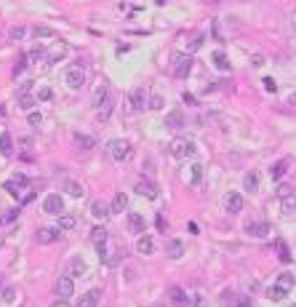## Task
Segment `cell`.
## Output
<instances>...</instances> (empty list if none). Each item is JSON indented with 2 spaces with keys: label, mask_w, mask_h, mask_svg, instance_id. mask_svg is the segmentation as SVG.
Here are the masks:
<instances>
[{
  "label": "cell",
  "mask_w": 296,
  "mask_h": 307,
  "mask_svg": "<svg viewBox=\"0 0 296 307\" xmlns=\"http://www.w3.org/2000/svg\"><path fill=\"white\" fill-rule=\"evenodd\" d=\"M56 297L59 299H72L75 297V283H72L70 275H62L56 280Z\"/></svg>",
  "instance_id": "ba28073f"
},
{
  "label": "cell",
  "mask_w": 296,
  "mask_h": 307,
  "mask_svg": "<svg viewBox=\"0 0 296 307\" xmlns=\"http://www.w3.org/2000/svg\"><path fill=\"white\" fill-rule=\"evenodd\" d=\"M195 142L192 139H174L168 145V153H171V158H179V160H184V158H192L195 155Z\"/></svg>",
  "instance_id": "6da1fadb"
},
{
  "label": "cell",
  "mask_w": 296,
  "mask_h": 307,
  "mask_svg": "<svg viewBox=\"0 0 296 307\" xmlns=\"http://www.w3.org/2000/svg\"><path fill=\"white\" fill-rule=\"evenodd\" d=\"M294 283H296V278L291 275V272H280V275H278V283H275V286H280V289H294Z\"/></svg>",
  "instance_id": "1f68e13d"
},
{
  "label": "cell",
  "mask_w": 296,
  "mask_h": 307,
  "mask_svg": "<svg viewBox=\"0 0 296 307\" xmlns=\"http://www.w3.org/2000/svg\"><path fill=\"white\" fill-rule=\"evenodd\" d=\"M200 179H203V166H200V163H195V166H192V185H200Z\"/></svg>",
  "instance_id": "60d3db41"
},
{
  "label": "cell",
  "mask_w": 296,
  "mask_h": 307,
  "mask_svg": "<svg viewBox=\"0 0 296 307\" xmlns=\"http://www.w3.org/2000/svg\"><path fill=\"white\" fill-rule=\"evenodd\" d=\"M267 294H269V299H272V302H280V299H286V294H288V291H286V289H280V286H272V289H269Z\"/></svg>",
  "instance_id": "d590c367"
},
{
  "label": "cell",
  "mask_w": 296,
  "mask_h": 307,
  "mask_svg": "<svg viewBox=\"0 0 296 307\" xmlns=\"http://www.w3.org/2000/svg\"><path fill=\"white\" fill-rule=\"evenodd\" d=\"M203 40H206V35H195V40H192V51H197L203 45Z\"/></svg>",
  "instance_id": "f5cc1de1"
},
{
  "label": "cell",
  "mask_w": 296,
  "mask_h": 307,
  "mask_svg": "<svg viewBox=\"0 0 296 307\" xmlns=\"http://www.w3.org/2000/svg\"><path fill=\"white\" fill-rule=\"evenodd\" d=\"M43 211H45V214H51V217H62V214H64V200H62V195H59V192L45 195V200H43Z\"/></svg>",
  "instance_id": "5b68a950"
},
{
  "label": "cell",
  "mask_w": 296,
  "mask_h": 307,
  "mask_svg": "<svg viewBox=\"0 0 296 307\" xmlns=\"http://www.w3.org/2000/svg\"><path fill=\"white\" fill-rule=\"evenodd\" d=\"M14 153V139H11V134H0V155H8Z\"/></svg>",
  "instance_id": "4dcf8cb0"
},
{
  "label": "cell",
  "mask_w": 296,
  "mask_h": 307,
  "mask_svg": "<svg viewBox=\"0 0 296 307\" xmlns=\"http://www.w3.org/2000/svg\"><path fill=\"white\" fill-rule=\"evenodd\" d=\"M166 254H168L171 259H179L182 254H184V243H182L179 238H171L168 243H166Z\"/></svg>",
  "instance_id": "ac0fdd59"
},
{
  "label": "cell",
  "mask_w": 296,
  "mask_h": 307,
  "mask_svg": "<svg viewBox=\"0 0 296 307\" xmlns=\"http://www.w3.org/2000/svg\"><path fill=\"white\" fill-rule=\"evenodd\" d=\"M91 104H94L96 110L110 107V104H112V94H110V88H107V86H99V88L94 91V96H91Z\"/></svg>",
  "instance_id": "52a82bcc"
},
{
  "label": "cell",
  "mask_w": 296,
  "mask_h": 307,
  "mask_svg": "<svg viewBox=\"0 0 296 307\" xmlns=\"http://www.w3.org/2000/svg\"><path fill=\"white\" fill-rule=\"evenodd\" d=\"M77 225V217H75V214H62V217H59V230H62V232H67V230H72V227H75Z\"/></svg>",
  "instance_id": "83f0119b"
},
{
  "label": "cell",
  "mask_w": 296,
  "mask_h": 307,
  "mask_svg": "<svg viewBox=\"0 0 296 307\" xmlns=\"http://www.w3.org/2000/svg\"><path fill=\"white\" fill-rule=\"evenodd\" d=\"M163 107V96H152V99H149V110H160Z\"/></svg>",
  "instance_id": "681fc988"
},
{
  "label": "cell",
  "mask_w": 296,
  "mask_h": 307,
  "mask_svg": "<svg viewBox=\"0 0 296 307\" xmlns=\"http://www.w3.org/2000/svg\"><path fill=\"white\" fill-rule=\"evenodd\" d=\"M75 145L80 150H94L96 139H94V136H88V134H75Z\"/></svg>",
  "instance_id": "f546056e"
},
{
  "label": "cell",
  "mask_w": 296,
  "mask_h": 307,
  "mask_svg": "<svg viewBox=\"0 0 296 307\" xmlns=\"http://www.w3.org/2000/svg\"><path fill=\"white\" fill-rule=\"evenodd\" d=\"M264 91H269V94H275V91H278V83H275V77H264Z\"/></svg>",
  "instance_id": "f6af8a7d"
},
{
  "label": "cell",
  "mask_w": 296,
  "mask_h": 307,
  "mask_svg": "<svg viewBox=\"0 0 296 307\" xmlns=\"http://www.w3.org/2000/svg\"><path fill=\"white\" fill-rule=\"evenodd\" d=\"M286 171H288V160H278V163H272V168H269V176L278 182V179L286 176Z\"/></svg>",
  "instance_id": "f1b7e54d"
},
{
  "label": "cell",
  "mask_w": 296,
  "mask_h": 307,
  "mask_svg": "<svg viewBox=\"0 0 296 307\" xmlns=\"http://www.w3.org/2000/svg\"><path fill=\"white\" fill-rule=\"evenodd\" d=\"M166 126L168 128H182L184 126V113L182 110H171V113L166 115Z\"/></svg>",
  "instance_id": "7402d4cb"
},
{
  "label": "cell",
  "mask_w": 296,
  "mask_h": 307,
  "mask_svg": "<svg viewBox=\"0 0 296 307\" xmlns=\"http://www.w3.org/2000/svg\"><path fill=\"white\" fill-rule=\"evenodd\" d=\"M30 64V59H27V54L24 56H19V62H16V67H14V75H19V73H24V67Z\"/></svg>",
  "instance_id": "b9f144b4"
},
{
  "label": "cell",
  "mask_w": 296,
  "mask_h": 307,
  "mask_svg": "<svg viewBox=\"0 0 296 307\" xmlns=\"http://www.w3.org/2000/svg\"><path fill=\"white\" fill-rule=\"evenodd\" d=\"M59 235H62L59 227H40V230L35 232V240L40 246H48V243H54V240H59Z\"/></svg>",
  "instance_id": "9c48e42d"
},
{
  "label": "cell",
  "mask_w": 296,
  "mask_h": 307,
  "mask_svg": "<svg viewBox=\"0 0 296 307\" xmlns=\"http://www.w3.org/2000/svg\"><path fill=\"white\" fill-rule=\"evenodd\" d=\"M27 123H30V126H40V123H43V115L40 113H30V117H27Z\"/></svg>",
  "instance_id": "bcb514c9"
},
{
  "label": "cell",
  "mask_w": 296,
  "mask_h": 307,
  "mask_svg": "<svg viewBox=\"0 0 296 307\" xmlns=\"http://www.w3.org/2000/svg\"><path fill=\"white\" fill-rule=\"evenodd\" d=\"M112 214H120V211H126L128 208V198H126V192H115V198H112Z\"/></svg>",
  "instance_id": "484cf974"
},
{
  "label": "cell",
  "mask_w": 296,
  "mask_h": 307,
  "mask_svg": "<svg viewBox=\"0 0 296 307\" xmlns=\"http://www.w3.org/2000/svg\"><path fill=\"white\" fill-rule=\"evenodd\" d=\"M3 187H5V192H8V195H14V198H19V192H22V190H19V187L14 185V179H8Z\"/></svg>",
  "instance_id": "ee69618b"
},
{
  "label": "cell",
  "mask_w": 296,
  "mask_h": 307,
  "mask_svg": "<svg viewBox=\"0 0 296 307\" xmlns=\"http://www.w3.org/2000/svg\"><path fill=\"white\" fill-rule=\"evenodd\" d=\"M99 299H102V289H91L88 294H83V297H80L77 307H96Z\"/></svg>",
  "instance_id": "e0dca14e"
},
{
  "label": "cell",
  "mask_w": 296,
  "mask_h": 307,
  "mask_svg": "<svg viewBox=\"0 0 296 307\" xmlns=\"http://www.w3.org/2000/svg\"><path fill=\"white\" fill-rule=\"evenodd\" d=\"M8 35H11V40H22V38L27 35V30H24L22 24H16V27H11V30H8Z\"/></svg>",
  "instance_id": "f35d334b"
},
{
  "label": "cell",
  "mask_w": 296,
  "mask_h": 307,
  "mask_svg": "<svg viewBox=\"0 0 296 307\" xmlns=\"http://www.w3.org/2000/svg\"><path fill=\"white\" fill-rule=\"evenodd\" d=\"M91 214H94L96 219H107L110 214H112V208L107 203H102V200H94V203H91Z\"/></svg>",
  "instance_id": "603a6c76"
},
{
  "label": "cell",
  "mask_w": 296,
  "mask_h": 307,
  "mask_svg": "<svg viewBox=\"0 0 296 307\" xmlns=\"http://www.w3.org/2000/svg\"><path fill=\"white\" fill-rule=\"evenodd\" d=\"M278 195H280V198H288V195H291V187H286V185L278 187Z\"/></svg>",
  "instance_id": "db71d44e"
},
{
  "label": "cell",
  "mask_w": 296,
  "mask_h": 307,
  "mask_svg": "<svg viewBox=\"0 0 296 307\" xmlns=\"http://www.w3.org/2000/svg\"><path fill=\"white\" fill-rule=\"evenodd\" d=\"M107 150H110V158L117 160V163L128 160V158H131V153H134V150H131V145H128L126 139H112V142L107 145Z\"/></svg>",
  "instance_id": "7a4b0ae2"
},
{
  "label": "cell",
  "mask_w": 296,
  "mask_h": 307,
  "mask_svg": "<svg viewBox=\"0 0 296 307\" xmlns=\"http://www.w3.org/2000/svg\"><path fill=\"white\" fill-rule=\"evenodd\" d=\"M64 192H67L70 198H83V195H85L83 185H80V182H75V179H67V182H64Z\"/></svg>",
  "instance_id": "ffe728a7"
},
{
  "label": "cell",
  "mask_w": 296,
  "mask_h": 307,
  "mask_svg": "<svg viewBox=\"0 0 296 307\" xmlns=\"http://www.w3.org/2000/svg\"><path fill=\"white\" fill-rule=\"evenodd\" d=\"M136 251H139L142 257H147V254H152V251H155V240L149 238V235H142V238L136 240Z\"/></svg>",
  "instance_id": "d6986e66"
},
{
  "label": "cell",
  "mask_w": 296,
  "mask_h": 307,
  "mask_svg": "<svg viewBox=\"0 0 296 307\" xmlns=\"http://www.w3.org/2000/svg\"><path fill=\"white\" fill-rule=\"evenodd\" d=\"M16 104H19L22 110H32V107L37 104V96H19V99H16Z\"/></svg>",
  "instance_id": "836d02e7"
},
{
  "label": "cell",
  "mask_w": 296,
  "mask_h": 307,
  "mask_svg": "<svg viewBox=\"0 0 296 307\" xmlns=\"http://www.w3.org/2000/svg\"><path fill=\"white\" fill-rule=\"evenodd\" d=\"M0 120H3V115H0Z\"/></svg>",
  "instance_id": "91938a15"
},
{
  "label": "cell",
  "mask_w": 296,
  "mask_h": 307,
  "mask_svg": "<svg viewBox=\"0 0 296 307\" xmlns=\"http://www.w3.org/2000/svg\"><path fill=\"white\" fill-rule=\"evenodd\" d=\"M30 91H32V83H22L19 91H16V99H19V96H30Z\"/></svg>",
  "instance_id": "c3c4849f"
},
{
  "label": "cell",
  "mask_w": 296,
  "mask_h": 307,
  "mask_svg": "<svg viewBox=\"0 0 296 307\" xmlns=\"http://www.w3.org/2000/svg\"><path fill=\"white\" fill-rule=\"evenodd\" d=\"M110 115H112V104H110V107H104V110H99L96 120H99V123H107V120H110Z\"/></svg>",
  "instance_id": "ab89813d"
},
{
  "label": "cell",
  "mask_w": 296,
  "mask_h": 307,
  "mask_svg": "<svg viewBox=\"0 0 296 307\" xmlns=\"http://www.w3.org/2000/svg\"><path fill=\"white\" fill-rule=\"evenodd\" d=\"M192 305H195V307H203V297H200V294H197V297L192 299Z\"/></svg>",
  "instance_id": "9f6ffc18"
},
{
  "label": "cell",
  "mask_w": 296,
  "mask_h": 307,
  "mask_svg": "<svg viewBox=\"0 0 296 307\" xmlns=\"http://www.w3.org/2000/svg\"><path fill=\"white\" fill-rule=\"evenodd\" d=\"M278 257H280V262H286V265L294 259V257H291V251H288V246L283 243V240H278Z\"/></svg>",
  "instance_id": "e575fe53"
},
{
  "label": "cell",
  "mask_w": 296,
  "mask_h": 307,
  "mask_svg": "<svg viewBox=\"0 0 296 307\" xmlns=\"http://www.w3.org/2000/svg\"><path fill=\"white\" fill-rule=\"evenodd\" d=\"M107 230H104V227H94V230H91V243L96 246V249H102V246H107Z\"/></svg>",
  "instance_id": "44dd1931"
},
{
  "label": "cell",
  "mask_w": 296,
  "mask_h": 307,
  "mask_svg": "<svg viewBox=\"0 0 296 307\" xmlns=\"http://www.w3.org/2000/svg\"><path fill=\"white\" fill-rule=\"evenodd\" d=\"M67 51H70L67 43H64V40H56L48 51H45V62H48V64H59L64 56H67Z\"/></svg>",
  "instance_id": "8992f818"
},
{
  "label": "cell",
  "mask_w": 296,
  "mask_h": 307,
  "mask_svg": "<svg viewBox=\"0 0 296 307\" xmlns=\"http://www.w3.org/2000/svg\"><path fill=\"white\" fill-rule=\"evenodd\" d=\"M16 297L19 294H16L14 286H3V289H0V299H3V302H14Z\"/></svg>",
  "instance_id": "d6a6232c"
},
{
  "label": "cell",
  "mask_w": 296,
  "mask_h": 307,
  "mask_svg": "<svg viewBox=\"0 0 296 307\" xmlns=\"http://www.w3.org/2000/svg\"><path fill=\"white\" fill-rule=\"evenodd\" d=\"M136 192L144 195V198H149V200H155L157 195H160V190H157V185L155 182H149V179H142V182H136Z\"/></svg>",
  "instance_id": "7c38bea8"
},
{
  "label": "cell",
  "mask_w": 296,
  "mask_h": 307,
  "mask_svg": "<svg viewBox=\"0 0 296 307\" xmlns=\"http://www.w3.org/2000/svg\"><path fill=\"white\" fill-rule=\"evenodd\" d=\"M43 56H45L43 45H35V48H30V51H27V59H30V64H32V62H37V59H43Z\"/></svg>",
  "instance_id": "8d00e7d4"
},
{
  "label": "cell",
  "mask_w": 296,
  "mask_h": 307,
  "mask_svg": "<svg viewBox=\"0 0 296 307\" xmlns=\"http://www.w3.org/2000/svg\"><path fill=\"white\" fill-rule=\"evenodd\" d=\"M246 232L251 235V238H267L269 232H272V227L267 225V222H246Z\"/></svg>",
  "instance_id": "30bf717a"
},
{
  "label": "cell",
  "mask_w": 296,
  "mask_h": 307,
  "mask_svg": "<svg viewBox=\"0 0 296 307\" xmlns=\"http://www.w3.org/2000/svg\"><path fill=\"white\" fill-rule=\"evenodd\" d=\"M224 208H227L229 214L243 211V195H240V192H227V195H224Z\"/></svg>",
  "instance_id": "4fadbf2b"
},
{
  "label": "cell",
  "mask_w": 296,
  "mask_h": 307,
  "mask_svg": "<svg viewBox=\"0 0 296 307\" xmlns=\"http://www.w3.org/2000/svg\"><path fill=\"white\" fill-rule=\"evenodd\" d=\"M37 99H40V102H48V99H51V88H40V91H37Z\"/></svg>",
  "instance_id": "816d5d0a"
},
{
  "label": "cell",
  "mask_w": 296,
  "mask_h": 307,
  "mask_svg": "<svg viewBox=\"0 0 296 307\" xmlns=\"http://www.w3.org/2000/svg\"><path fill=\"white\" fill-rule=\"evenodd\" d=\"M294 211H296V198H294V195L283 198V214H294Z\"/></svg>",
  "instance_id": "74e56055"
},
{
  "label": "cell",
  "mask_w": 296,
  "mask_h": 307,
  "mask_svg": "<svg viewBox=\"0 0 296 307\" xmlns=\"http://www.w3.org/2000/svg\"><path fill=\"white\" fill-rule=\"evenodd\" d=\"M232 307H251V297H238V299H232Z\"/></svg>",
  "instance_id": "7dc6e473"
},
{
  "label": "cell",
  "mask_w": 296,
  "mask_h": 307,
  "mask_svg": "<svg viewBox=\"0 0 296 307\" xmlns=\"http://www.w3.org/2000/svg\"><path fill=\"white\" fill-rule=\"evenodd\" d=\"M288 104H294V107H296V91H291V96H288Z\"/></svg>",
  "instance_id": "6f0895ef"
},
{
  "label": "cell",
  "mask_w": 296,
  "mask_h": 307,
  "mask_svg": "<svg viewBox=\"0 0 296 307\" xmlns=\"http://www.w3.org/2000/svg\"><path fill=\"white\" fill-rule=\"evenodd\" d=\"M85 270H88V267H85L83 257H72V259H70V267H67V275H70V278H83Z\"/></svg>",
  "instance_id": "5bb4252c"
},
{
  "label": "cell",
  "mask_w": 296,
  "mask_h": 307,
  "mask_svg": "<svg viewBox=\"0 0 296 307\" xmlns=\"http://www.w3.org/2000/svg\"><path fill=\"white\" fill-rule=\"evenodd\" d=\"M128 99H131V104H134V110H142L144 102H147V91H144V88H134L128 94Z\"/></svg>",
  "instance_id": "d4e9b609"
},
{
  "label": "cell",
  "mask_w": 296,
  "mask_h": 307,
  "mask_svg": "<svg viewBox=\"0 0 296 307\" xmlns=\"http://www.w3.org/2000/svg\"><path fill=\"white\" fill-rule=\"evenodd\" d=\"M168 297H171V302H174L176 307H187V305H192V299L187 297V291H184L182 286H171V289H168Z\"/></svg>",
  "instance_id": "8fae6325"
},
{
  "label": "cell",
  "mask_w": 296,
  "mask_h": 307,
  "mask_svg": "<svg viewBox=\"0 0 296 307\" xmlns=\"http://www.w3.org/2000/svg\"><path fill=\"white\" fill-rule=\"evenodd\" d=\"M19 217V208H11V211H5L3 217H0V225H5V222H14Z\"/></svg>",
  "instance_id": "7bdbcfd3"
},
{
  "label": "cell",
  "mask_w": 296,
  "mask_h": 307,
  "mask_svg": "<svg viewBox=\"0 0 296 307\" xmlns=\"http://www.w3.org/2000/svg\"><path fill=\"white\" fill-rule=\"evenodd\" d=\"M261 64H264V56L256 54V56H254V67H261Z\"/></svg>",
  "instance_id": "11a10c76"
},
{
  "label": "cell",
  "mask_w": 296,
  "mask_h": 307,
  "mask_svg": "<svg viewBox=\"0 0 296 307\" xmlns=\"http://www.w3.org/2000/svg\"><path fill=\"white\" fill-rule=\"evenodd\" d=\"M294 307H296V305H294Z\"/></svg>",
  "instance_id": "94428289"
},
{
  "label": "cell",
  "mask_w": 296,
  "mask_h": 307,
  "mask_svg": "<svg viewBox=\"0 0 296 307\" xmlns=\"http://www.w3.org/2000/svg\"><path fill=\"white\" fill-rule=\"evenodd\" d=\"M14 185L19 187V190H22V187L27 185V176H24V174H16V176H14Z\"/></svg>",
  "instance_id": "f907efd6"
},
{
  "label": "cell",
  "mask_w": 296,
  "mask_h": 307,
  "mask_svg": "<svg viewBox=\"0 0 296 307\" xmlns=\"http://www.w3.org/2000/svg\"><path fill=\"white\" fill-rule=\"evenodd\" d=\"M211 62H214L216 70H222V73H227V70H229V59H227L224 51H214V54H211Z\"/></svg>",
  "instance_id": "cb8c5ba5"
},
{
  "label": "cell",
  "mask_w": 296,
  "mask_h": 307,
  "mask_svg": "<svg viewBox=\"0 0 296 307\" xmlns=\"http://www.w3.org/2000/svg\"><path fill=\"white\" fill-rule=\"evenodd\" d=\"M32 38L35 40H56V30L45 27V24H37V27H32Z\"/></svg>",
  "instance_id": "9a60e30c"
},
{
  "label": "cell",
  "mask_w": 296,
  "mask_h": 307,
  "mask_svg": "<svg viewBox=\"0 0 296 307\" xmlns=\"http://www.w3.org/2000/svg\"><path fill=\"white\" fill-rule=\"evenodd\" d=\"M64 80H67V86L72 91H80L85 86V73H83L80 64H72V67L67 70V75H64Z\"/></svg>",
  "instance_id": "277c9868"
},
{
  "label": "cell",
  "mask_w": 296,
  "mask_h": 307,
  "mask_svg": "<svg viewBox=\"0 0 296 307\" xmlns=\"http://www.w3.org/2000/svg\"><path fill=\"white\" fill-rule=\"evenodd\" d=\"M174 75L179 77V80H184L189 73H192V56L189 54H174Z\"/></svg>",
  "instance_id": "3957f363"
},
{
  "label": "cell",
  "mask_w": 296,
  "mask_h": 307,
  "mask_svg": "<svg viewBox=\"0 0 296 307\" xmlns=\"http://www.w3.org/2000/svg\"><path fill=\"white\" fill-rule=\"evenodd\" d=\"M243 187H246L248 192H256V190H259V174L248 171L246 176H243Z\"/></svg>",
  "instance_id": "4316f807"
},
{
  "label": "cell",
  "mask_w": 296,
  "mask_h": 307,
  "mask_svg": "<svg viewBox=\"0 0 296 307\" xmlns=\"http://www.w3.org/2000/svg\"><path fill=\"white\" fill-rule=\"evenodd\" d=\"M128 230L136 232V235L142 238V232H144V217H142L139 211H131V214H128Z\"/></svg>",
  "instance_id": "2e32d148"
},
{
  "label": "cell",
  "mask_w": 296,
  "mask_h": 307,
  "mask_svg": "<svg viewBox=\"0 0 296 307\" xmlns=\"http://www.w3.org/2000/svg\"><path fill=\"white\" fill-rule=\"evenodd\" d=\"M291 24H294V27H296V14H294V16H291Z\"/></svg>",
  "instance_id": "680465c9"
}]
</instances>
